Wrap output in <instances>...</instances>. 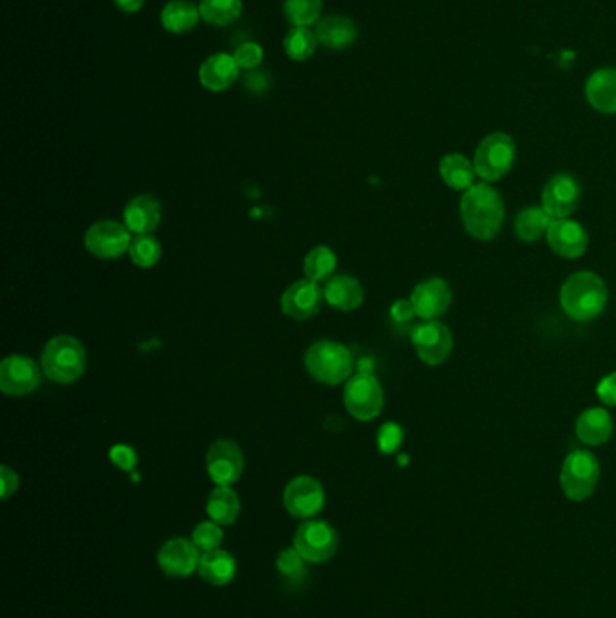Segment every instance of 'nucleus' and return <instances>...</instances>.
Wrapping results in <instances>:
<instances>
[{
  "label": "nucleus",
  "mask_w": 616,
  "mask_h": 618,
  "mask_svg": "<svg viewBox=\"0 0 616 618\" xmlns=\"http://www.w3.org/2000/svg\"><path fill=\"white\" fill-rule=\"evenodd\" d=\"M586 98L589 105L604 114H616V69L602 67L589 75L586 80Z\"/></svg>",
  "instance_id": "412c9836"
},
{
  "label": "nucleus",
  "mask_w": 616,
  "mask_h": 618,
  "mask_svg": "<svg viewBox=\"0 0 616 618\" xmlns=\"http://www.w3.org/2000/svg\"><path fill=\"white\" fill-rule=\"evenodd\" d=\"M206 469L217 487H232L243 476V452L235 441L217 440L206 454Z\"/></svg>",
  "instance_id": "9d476101"
},
{
  "label": "nucleus",
  "mask_w": 616,
  "mask_h": 618,
  "mask_svg": "<svg viewBox=\"0 0 616 618\" xmlns=\"http://www.w3.org/2000/svg\"><path fill=\"white\" fill-rule=\"evenodd\" d=\"M206 512L217 525H232L241 512L239 497L230 487H217L206 501Z\"/></svg>",
  "instance_id": "c85d7f7f"
},
{
  "label": "nucleus",
  "mask_w": 616,
  "mask_h": 618,
  "mask_svg": "<svg viewBox=\"0 0 616 618\" xmlns=\"http://www.w3.org/2000/svg\"><path fill=\"white\" fill-rule=\"evenodd\" d=\"M284 53L295 60V62H306L315 55L318 40L315 29L311 28H291L284 37Z\"/></svg>",
  "instance_id": "2f4dec72"
},
{
  "label": "nucleus",
  "mask_w": 616,
  "mask_h": 618,
  "mask_svg": "<svg viewBox=\"0 0 616 618\" xmlns=\"http://www.w3.org/2000/svg\"><path fill=\"white\" fill-rule=\"evenodd\" d=\"M0 485H2V499H8L19 488V476L10 467H2L0 469Z\"/></svg>",
  "instance_id": "37998d69"
},
{
  "label": "nucleus",
  "mask_w": 616,
  "mask_h": 618,
  "mask_svg": "<svg viewBox=\"0 0 616 618\" xmlns=\"http://www.w3.org/2000/svg\"><path fill=\"white\" fill-rule=\"evenodd\" d=\"M412 344L421 362L436 367L443 364L452 353L454 338L445 324L438 320H423L412 331Z\"/></svg>",
  "instance_id": "1a4fd4ad"
},
{
  "label": "nucleus",
  "mask_w": 616,
  "mask_h": 618,
  "mask_svg": "<svg viewBox=\"0 0 616 618\" xmlns=\"http://www.w3.org/2000/svg\"><path fill=\"white\" fill-rule=\"evenodd\" d=\"M391 317L392 320L398 322V324H403V322H409V320L414 319V317H416V311H414L411 299L394 302L391 308Z\"/></svg>",
  "instance_id": "79ce46f5"
},
{
  "label": "nucleus",
  "mask_w": 616,
  "mask_h": 618,
  "mask_svg": "<svg viewBox=\"0 0 616 618\" xmlns=\"http://www.w3.org/2000/svg\"><path fill=\"white\" fill-rule=\"evenodd\" d=\"M514 161L515 141L504 132H494L479 143L474 154L477 178L494 183L512 170Z\"/></svg>",
  "instance_id": "423d86ee"
},
{
  "label": "nucleus",
  "mask_w": 616,
  "mask_h": 618,
  "mask_svg": "<svg viewBox=\"0 0 616 618\" xmlns=\"http://www.w3.org/2000/svg\"><path fill=\"white\" fill-rule=\"evenodd\" d=\"M411 302L416 315L423 320H436L452 304V290L447 281L434 277L420 282L411 293Z\"/></svg>",
  "instance_id": "dca6fc26"
},
{
  "label": "nucleus",
  "mask_w": 616,
  "mask_h": 618,
  "mask_svg": "<svg viewBox=\"0 0 616 618\" xmlns=\"http://www.w3.org/2000/svg\"><path fill=\"white\" fill-rule=\"evenodd\" d=\"M129 255H131L132 263L136 266L152 268L161 257V246L150 234L136 235V237H132Z\"/></svg>",
  "instance_id": "f704fd0d"
},
{
  "label": "nucleus",
  "mask_w": 616,
  "mask_h": 618,
  "mask_svg": "<svg viewBox=\"0 0 616 618\" xmlns=\"http://www.w3.org/2000/svg\"><path fill=\"white\" fill-rule=\"evenodd\" d=\"M131 230L116 221L94 223L85 234V248L100 259H116L131 246Z\"/></svg>",
  "instance_id": "9b49d317"
},
{
  "label": "nucleus",
  "mask_w": 616,
  "mask_h": 618,
  "mask_svg": "<svg viewBox=\"0 0 616 618\" xmlns=\"http://www.w3.org/2000/svg\"><path fill=\"white\" fill-rule=\"evenodd\" d=\"M293 548L311 564L327 562L338 550V534L326 521L308 519L297 528Z\"/></svg>",
  "instance_id": "0eeeda50"
},
{
  "label": "nucleus",
  "mask_w": 616,
  "mask_h": 618,
  "mask_svg": "<svg viewBox=\"0 0 616 618\" xmlns=\"http://www.w3.org/2000/svg\"><path fill=\"white\" fill-rule=\"evenodd\" d=\"M326 494L317 479L299 476L284 490V506L297 519H311L324 508Z\"/></svg>",
  "instance_id": "f8f14e48"
},
{
  "label": "nucleus",
  "mask_w": 616,
  "mask_h": 618,
  "mask_svg": "<svg viewBox=\"0 0 616 618\" xmlns=\"http://www.w3.org/2000/svg\"><path fill=\"white\" fill-rule=\"evenodd\" d=\"M114 4L123 13H138L143 8L145 0H114Z\"/></svg>",
  "instance_id": "c03bdc74"
},
{
  "label": "nucleus",
  "mask_w": 616,
  "mask_h": 618,
  "mask_svg": "<svg viewBox=\"0 0 616 618\" xmlns=\"http://www.w3.org/2000/svg\"><path fill=\"white\" fill-rule=\"evenodd\" d=\"M459 212L468 235L477 241H492L503 228V197L486 181L474 183L463 192Z\"/></svg>",
  "instance_id": "f257e3e1"
},
{
  "label": "nucleus",
  "mask_w": 616,
  "mask_h": 618,
  "mask_svg": "<svg viewBox=\"0 0 616 618\" xmlns=\"http://www.w3.org/2000/svg\"><path fill=\"white\" fill-rule=\"evenodd\" d=\"M235 62L241 67V71H252L261 66L264 60V49L257 42H243L234 51Z\"/></svg>",
  "instance_id": "e433bc0d"
},
{
  "label": "nucleus",
  "mask_w": 616,
  "mask_h": 618,
  "mask_svg": "<svg viewBox=\"0 0 616 618\" xmlns=\"http://www.w3.org/2000/svg\"><path fill=\"white\" fill-rule=\"evenodd\" d=\"M439 176L447 187L465 192L476 183V167L474 161L468 160L467 156L452 152L439 161Z\"/></svg>",
  "instance_id": "bb28decb"
},
{
  "label": "nucleus",
  "mask_w": 616,
  "mask_h": 618,
  "mask_svg": "<svg viewBox=\"0 0 616 618\" xmlns=\"http://www.w3.org/2000/svg\"><path fill=\"white\" fill-rule=\"evenodd\" d=\"M324 299L340 311H353L364 300V288L351 275H338L327 282Z\"/></svg>",
  "instance_id": "a878e982"
},
{
  "label": "nucleus",
  "mask_w": 616,
  "mask_h": 618,
  "mask_svg": "<svg viewBox=\"0 0 616 618\" xmlns=\"http://www.w3.org/2000/svg\"><path fill=\"white\" fill-rule=\"evenodd\" d=\"M606 304V284L597 273H573L560 288V306L573 320L589 322L597 319Z\"/></svg>",
  "instance_id": "f03ea898"
},
{
  "label": "nucleus",
  "mask_w": 616,
  "mask_h": 618,
  "mask_svg": "<svg viewBox=\"0 0 616 618\" xmlns=\"http://www.w3.org/2000/svg\"><path fill=\"white\" fill-rule=\"evenodd\" d=\"M600 479V463L589 450H573L562 463L560 487L571 501L588 499Z\"/></svg>",
  "instance_id": "39448f33"
},
{
  "label": "nucleus",
  "mask_w": 616,
  "mask_h": 618,
  "mask_svg": "<svg viewBox=\"0 0 616 618\" xmlns=\"http://www.w3.org/2000/svg\"><path fill=\"white\" fill-rule=\"evenodd\" d=\"M125 226L136 235L150 234L161 221V205L154 197L138 196L125 206Z\"/></svg>",
  "instance_id": "5701e85b"
},
{
  "label": "nucleus",
  "mask_w": 616,
  "mask_h": 618,
  "mask_svg": "<svg viewBox=\"0 0 616 618\" xmlns=\"http://www.w3.org/2000/svg\"><path fill=\"white\" fill-rule=\"evenodd\" d=\"M336 268V255L327 246H317L304 259V273L309 281H326Z\"/></svg>",
  "instance_id": "72a5a7b5"
},
{
  "label": "nucleus",
  "mask_w": 616,
  "mask_h": 618,
  "mask_svg": "<svg viewBox=\"0 0 616 618\" xmlns=\"http://www.w3.org/2000/svg\"><path fill=\"white\" fill-rule=\"evenodd\" d=\"M40 378V367L26 356H10L0 366V389L10 396L33 393Z\"/></svg>",
  "instance_id": "2eb2a0df"
},
{
  "label": "nucleus",
  "mask_w": 616,
  "mask_h": 618,
  "mask_svg": "<svg viewBox=\"0 0 616 618\" xmlns=\"http://www.w3.org/2000/svg\"><path fill=\"white\" fill-rule=\"evenodd\" d=\"M111 461L116 467H120L125 472H131L136 467L138 458H136V452L131 447L116 445V447L111 449Z\"/></svg>",
  "instance_id": "ea45409f"
},
{
  "label": "nucleus",
  "mask_w": 616,
  "mask_h": 618,
  "mask_svg": "<svg viewBox=\"0 0 616 618\" xmlns=\"http://www.w3.org/2000/svg\"><path fill=\"white\" fill-rule=\"evenodd\" d=\"M201 550L196 544L183 537L170 539L159 548V568L167 577L172 579H185L188 575L196 572L201 559Z\"/></svg>",
  "instance_id": "4468645a"
},
{
  "label": "nucleus",
  "mask_w": 616,
  "mask_h": 618,
  "mask_svg": "<svg viewBox=\"0 0 616 618\" xmlns=\"http://www.w3.org/2000/svg\"><path fill=\"white\" fill-rule=\"evenodd\" d=\"M555 219L542 206L523 208L515 217V234L524 243H535L542 235H548Z\"/></svg>",
  "instance_id": "cd10ccee"
},
{
  "label": "nucleus",
  "mask_w": 616,
  "mask_h": 618,
  "mask_svg": "<svg viewBox=\"0 0 616 618\" xmlns=\"http://www.w3.org/2000/svg\"><path fill=\"white\" fill-rule=\"evenodd\" d=\"M197 572H199L203 581L210 582L214 586H224V584L234 581L235 573H237V562H235L232 553L217 548L212 552L201 553Z\"/></svg>",
  "instance_id": "393cba45"
},
{
  "label": "nucleus",
  "mask_w": 616,
  "mask_h": 618,
  "mask_svg": "<svg viewBox=\"0 0 616 618\" xmlns=\"http://www.w3.org/2000/svg\"><path fill=\"white\" fill-rule=\"evenodd\" d=\"M42 367L49 380L56 384H71L84 373V347L76 338L67 335L51 338L42 353Z\"/></svg>",
  "instance_id": "7ed1b4c3"
},
{
  "label": "nucleus",
  "mask_w": 616,
  "mask_h": 618,
  "mask_svg": "<svg viewBox=\"0 0 616 618\" xmlns=\"http://www.w3.org/2000/svg\"><path fill=\"white\" fill-rule=\"evenodd\" d=\"M322 8V0H284L282 11L293 28H315L322 19Z\"/></svg>",
  "instance_id": "7c9ffc66"
},
{
  "label": "nucleus",
  "mask_w": 616,
  "mask_h": 618,
  "mask_svg": "<svg viewBox=\"0 0 616 618\" xmlns=\"http://www.w3.org/2000/svg\"><path fill=\"white\" fill-rule=\"evenodd\" d=\"M344 403L347 411L351 412V416H355L356 420H374L383 407L382 385L373 375L358 373L347 382Z\"/></svg>",
  "instance_id": "6e6552de"
},
{
  "label": "nucleus",
  "mask_w": 616,
  "mask_h": 618,
  "mask_svg": "<svg viewBox=\"0 0 616 618\" xmlns=\"http://www.w3.org/2000/svg\"><path fill=\"white\" fill-rule=\"evenodd\" d=\"M318 46L331 51H344L358 40V26L355 20L344 15H329L317 22L315 26Z\"/></svg>",
  "instance_id": "aec40b11"
},
{
  "label": "nucleus",
  "mask_w": 616,
  "mask_h": 618,
  "mask_svg": "<svg viewBox=\"0 0 616 618\" xmlns=\"http://www.w3.org/2000/svg\"><path fill=\"white\" fill-rule=\"evenodd\" d=\"M306 369L309 375L322 384H342L353 373V355L342 344L320 340L309 347L306 353Z\"/></svg>",
  "instance_id": "20e7f679"
},
{
  "label": "nucleus",
  "mask_w": 616,
  "mask_h": 618,
  "mask_svg": "<svg viewBox=\"0 0 616 618\" xmlns=\"http://www.w3.org/2000/svg\"><path fill=\"white\" fill-rule=\"evenodd\" d=\"M197 78L206 91L223 93L241 78V67L237 66L234 55L214 53L199 66Z\"/></svg>",
  "instance_id": "a211bd4d"
},
{
  "label": "nucleus",
  "mask_w": 616,
  "mask_h": 618,
  "mask_svg": "<svg viewBox=\"0 0 616 618\" xmlns=\"http://www.w3.org/2000/svg\"><path fill=\"white\" fill-rule=\"evenodd\" d=\"M324 299V291L320 290L318 282L302 279L293 282L282 295V311L295 320H306L318 313Z\"/></svg>",
  "instance_id": "6ab92c4d"
},
{
  "label": "nucleus",
  "mask_w": 616,
  "mask_h": 618,
  "mask_svg": "<svg viewBox=\"0 0 616 618\" xmlns=\"http://www.w3.org/2000/svg\"><path fill=\"white\" fill-rule=\"evenodd\" d=\"M403 431L398 423H385L378 432V447L383 454H392L402 445Z\"/></svg>",
  "instance_id": "4c0bfd02"
},
{
  "label": "nucleus",
  "mask_w": 616,
  "mask_h": 618,
  "mask_svg": "<svg viewBox=\"0 0 616 618\" xmlns=\"http://www.w3.org/2000/svg\"><path fill=\"white\" fill-rule=\"evenodd\" d=\"M546 239L551 250L566 259H577L588 250V232L584 230V226L570 217L555 219L551 223Z\"/></svg>",
  "instance_id": "f3484780"
},
{
  "label": "nucleus",
  "mask_w": 616,
  "mask_h": 618,
  "mask_svg": "<svg viewBox=\"0 0 616 618\" xmlns=\"http://www.w3.org/2000/svg\"><path fill=\"white\" fill-rule=\"evenodd\" d=\"M306 562L308 561L295 548H284L277 557V570L291 588H297L308 581Z\"/></svg>",
  "instance_id": "473e14b6"
},
{
  "label": "nucleus",
  "mask_w": 616,
  "mask_h": 618,
  "mask_svg": "<svg viewBox=\"0 0 616 618\" xmlns=\"http://www.w3.org/2000/svg\"><path fill=\"white\" fill-rule=\"evenodd\" d=\"M271 76L264 69H252L244 71L243 87L252 94H264L270 89Z\"/></svg>",
  "instance_id": "58836bf2"
},
{
  "label": "nucleus",
  "mask_w": 616,
  "mask_h": 618,
  "mask_svg": "<svg viewBox=\"0 0 616 618\" xmlns=\"http://www.w3.org/2000/svg\"><path fill=\"white\" fill-rule=\"evenodd\" d=\"M161 26L172 35H185L196 28L201 20L199 6L190 0H170L159 15Z\"/></svg>",
  "instance_id": "b1692460"
},
{
  "label": "nucleus",
  "mask_w": 616,
  "mask_h": 618,
  "mask_svg": "<svg viewBox=\"0 0 616 618\" xmlns=\"http://www.w3.org/2000/svg\"><path fill=\"white\" fill-rule=\"evenodd\" d=\"M597 396L607 407H616V371L598 382Z\"/></svg>",
  "instance_id": "a19ab883"
},
{
  "label": "nucleus",
  "mask_w": 616,
  "mask_h": 618,
  "mask_svg": "<svg viewBox=\"0 0 616 618\" xmlns=\"http://www.w3.org/2000/svg\"><path fill=\"white\" fill-rule=\"evenodd\" d=\"M615 423L611 412L604 407H589L580 414L575 423V432L579 440L591 447L604 445L613 436Z\"/></svg>",
  "instance_id": "4be33fe9"
},
{
  "label": "nucleus",
  "mask_w": 616,
  "mask_h": 618,
  "mask_svg": "<svg viewBox=\"0 0 616 618\" xmlns=\"http://www.w3.org/2000/svg\"><path fill=\"white\" fill-rule=\"evenodd\" d=\"M580 203V183L571 174H557L544 185L541 206L553 219H568Z\"/></svg>",
  "instance_id": "ddd939ff"
},
{
  "label": "nucleus",
  "mask_w": 616,
  "mask_h": 618,
  "mask_svg": "<svg viewBox=\"0 0 616 618\" xmlns=\"http://www.w3.org/2000/svg\"><path fill=\"white\" fill-rule=\"evenodd\" d=\"M201 19L215 28L232 26L243 15V0H201Z\"/></svg>",
  "instance_id": "c756f323"
},
{
  "label": "nucleus",
  "mask_w": 616,
  "mask_h": 618,
  "mask_svg": "<svg viewBox=\"0 0 616 618\" xmlns=\"http://www.w3.org/2000/svg\"><path fill=\"white\" fill-rule=\"evenodd\" d=\"M192 543L196 544L201 552H212V550H217V548L221 546V543H223V530H221V525H217L215 521L199 523V525L194 528Z\"/></svg>",
  "instance_id": "c9c22d12"
}]
</instances>
